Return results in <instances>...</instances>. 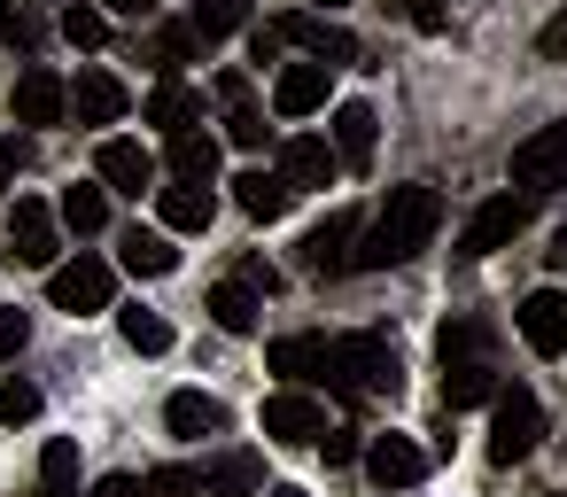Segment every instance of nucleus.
<instances>
[{"label":"nucleus","instance_id":"1","mask_svg":"<svg viewBox=\"0 0 567 497\" xmlns=\"http://www.w3.org/2000/svg\"><path fill=\"white\" fill-rule=\"evenodd\" d=\"M435 226H443V195H435L427 179H412V187H389L381 218H373V226L358 234V249H350V272H389V265L420 257V249L435 241Z\"/></svg>","mask_w":567,"mask_h":497},{"label":"nucleus","instance_id":"2","mask_svg":"<svg viewBox=\"0 0 567 497\" xmlns=\"http://www.w3.org/2000/svg\"><path fill=\"white\" fill-rule=\"evenodd\" d=\"M319 381H334L342 396H396V350L381 334H334L319 358Z\"/></svg>","mask_w":567,"mask_h":497},{"label":"nucleus","instance_id":"3","mask_svg":"<svg viewBox=\"0 0 567 497\" xmlns=\"http://www.w3.org/2000/svg\"><path fill=\"white\" fill-rule=\"evenodd\" d=\"M536 443H544V404H536V389H497V396H489V458H497V466H520Z\"/></svg>","mask_w":567,"mask_h":497},{"label":"nucleus","instance_id":"4","mask_svg":"<svg viewBox=\"0 0 567 497\" xmlns=\"http://www.w3.org/2000/svg\"><path fill=\"white\" fill-rule=\"evenodd\" d=\"M110 296H117V272L102 265V257H71V265H48V303L55 311H71V319H94V311H110Z\"/></svg>","mask_w":567,"mask_h":497},{"label":"nucleus","instance_id":"5","mask_svg":"<svg viewBox=\"0 0 567 497\" xmlns=\"http://www.w3.org/2000/svg\"><path fill=\"white\" fill-rule=\"evenodd\" d=\"M272 32H280L288 48H303L311 63H327V71H334V63H365V48H358V40L334 24V17H311V9H288Z\"/></svg>","mask_w":567,"mask_h":497},{"label":"nucleus","instance_id":"6","mask_svg":"<svg viewBox=\"0 0 567 497\" xmlns=\"http://www.w3.org/2000/svg\"><path fill=\"white\" fill-rule=\"evenodd\" d=\"M9 249H17V265H55L63 257V218L48 210V203H32V195H17V210H9Z\"/></svg>","mask_w":567,"mask_h":497},{"label":"nucleus","instance_id":"7","mask_svg":"<svg viewBox=\"0 0 567 497\" xmlns=\"http://www.w3.org/2000/svg\"><path fill=\"white\" fill-rule=\"evenodd\" d=\"M513 187H528V195L567 187V125H544V133H528L513 148Z\"/></svg>","mask_w":567,"mask_h":497},{"label":"nucleus","instance_id":"8","mask_svg":"<svg viewBox=\"0 0 567 497\" xmlns=\"http://www.w3.org/2000/svg\"><path fill=\"white\" fill-rule=\"evenodd\" d=\"M520 226H528V203H520V195H489V203L466 218V234H458V257H466V265H474V257H497V249H505Z\"/></svg>","mask_w":567,"mask_h":497},{"label":"nucleus","instance_id":"9","mask_svg":"<svg viewBox=\"0 0 567 497\" xmlns=\"http://www.w3.org/2000/svg\"><path fill=\"white\" fill-rule=\"evenodd\" d=\"M9 117H17V125H63V117H71V86H63L48 63H32V71L17 79V94H9Z\"/></svg>","mask_w":567,"mask_h":497},{"label":"nucleus","instance_id":"10","mask_svg":"<svg viewBox=\"0 0 567 497\" xmlns=\"http://www.w3.org/2000/svg\"><path fill=\"white\" fill-rule=\"evenodd\" d=\"M513 327H520V342H528L536 358H559V350H567V296H559V288H536V296H520Z\"/></svg>","mask_w":567,"mask_h":497},{"label":"nucleus","instance_id":"11","mask_svg":"<svg viewBox=\"0 0 567 497\" xmlns=\"http://www.w3.org/2000/svg\"><path fill=\"white\" fill-rule=\"evenodd\" d=\"M365 474H373L381 489H420V482H427V451H420L412 435H373V443H365Z\"/></svg>","mask_w":567,"mask_h":497},{"label":"nucleus","instance_id":"12","mask_svg":"<svg viewBox=\"0 0 567 497\" xmlns=\"http://www.w3.org/2000/svg\"><path fill=\"white\" fill-rule=\"evenodd\" d=\"M156 218H164V234H210L218 195L203 179H172V187H156Z\"/></svg>","mask_w":567,"mask_h":497},{"label":"nucleus","instance_id":"13","mask_svg":"<svg viewBox=\"0 0 567 497\" xmlns=\"http://www.w3.org/2000/svg\"><path fill=\"white\" fill-rule=\"evenodd\" d=\"M350 241H358V210H327L311 234H303V272H350Z\"/></svg>","mask_w":567,"mask_h":497},{"label":"nucleus","instance_id":"14","mask_svg":"<svg viewBox=\"0 0 567 497\" xmlns=\"http://www.w3.org/2000/svg\"><path fill=\"white\" fill-rule=\"evenodd\" d=\"M319 427H327V412H319L303 389H280V396H265V435H272V443L303 451V443H319Z\"/></svg>","mask_w":567,"mask_h":497},{"label":"nucleus","instance_id":"15","mask_svg":"<svg viewBox=\"0 0 567 497\" xmlns=\"http://www.w3.org/2000/svg\"><path fill=\"white\" fill-rule=\"evenodd\" d=\"M373 141H381L373 102H342V110H334V164H342V172H365V164H373Z\"/></svg>","mask_w":567,"mask_h":497},{"label":"nucleus","instance_id":"16","mask_svg":"<svg viewBox=\"0 0 567 497\" xmlns=\"http://www.w3.org/2000/svg\"><path fill=\"white\" fill-rule=\"evenodd\" d=\"M94 172H102V187H110V195H133V203H141V187L156 179V156H148L141 141H102Z\"/></svg>","mask_w":567,"mask_h":497},{"label":"nucleus","instance_id":"17","mask_svg":"<svg viewBox=\"0 0 567 497\" xmlns=\"http://www.w3.org/2000/svg\"><path fill=\"white\" fill-rule=\"evenodd\" d=\"M334 172H342V164H334V141H319V133H296V141L280 148V179H288L296 195H303V187H334Z\"/></svg>","mask_w":567,"mask_h":497},{"label":"nucleus","instance_id":"18","mask_svg":"<svg viewBox=\"0 0 567 497\" xmlns=\"http://www.w3.org/2000/svg\"><path fill=\"white\" fill-rule=\"evenodd\" d=\"M272 110H280V117H311V110H327V63H280V79H272Z\"/></svg>","mask_w":567,"mask_h":497},{"label":"nucleus","instance_id":"19","mask_svg":"<svg viewBox=\"0 0 567 497\" xmlns=\"http://www.w3.org/2000/svg\"><path fill=\"white\" fill-rule=\"evenodd\" d=\"M133 110V94L110 79V71H79V86H71V117L79 125H117Z\"/></svg>","mask_w":567,"mask_h":497},{"label":"nucleus","instance_id":"20","mask_svg":"<svg viewBox=\"0 0 567 497\" xmlns=\"http://www.w3.org/2000/svg\"><path fill=\"white\" fill-rule=\"evenodd\" d=\"M234 203H241V218L272 226V218H280V210L296 203V187H288L280 172H265V164H257V172H241V179H234Z\"/></svg>","mask_w":567,"mask_h":497},{"label":"nucleus","instance_id":"21","mask_svg":"<svg viewBox=\"0 0 567 497\" xmlns=\"http://www.w3.org/2000/svg\"><path fill=\"white\" fill-rule=\"evenodd\" d=\"M117 257H125V272H141V280L179 272V249H172V234H164V226H133V234L117 241Z\"/></svg>","mask_w":567,"mask_h":497},{"label":"nucleus","instance_id":"22","mask_svg":"<svg viewBox=\"0 0 567 497\" xmlns=\"http://www.w3.org/2000/svg\"><path fill=\"white\" fill-rule=\"evenodd\" d=\"M203 311H210V327H218V334H257V311H265V303H257V288H249V280H218Z\"/></svg>","mask_w":567,"mask_h":497},{"label":"nucleus","instance_id":"23","mask_svg":"<svg viewBox=\"0 0 567 497\" xmlns=\"http://www.w3.org/2000/svg\"><path fill=\"white\" fill-rule=\"evenodd\" d=\"M257 489H265V458L257 451H226L203 474V497H257Z\"/></svg>","mask_w":567,"mask_h":497},{"label":"nucleus","instance_id":"24","mask_svg":"<svg viewBox=\"0 0 567 497\" xmlns=\"http://www.w3.org/2000/svg\"><path fill=\"white\" fill-rule=\"evenodd\" d=\"M141 125H164V133H187V125H203V94H195V86H179V79H164V86L148 94V110H141Z\"/></svg>","mask_w":567,"mask_h":497},{"label":"nucleus","instance_id":"25","mask_svg":"<svg viewBox=\"0 0 567 497\" xmlns=\"http://www.w3.org/2000/svg\"><path fill=\"white\" fill-rule=\"evenodd\" d=\"M164 427H172V435H218V427H226V404L203 396V389H179V396L164 404Z\"/></svg>","mask_w":567,"mask_h":497},{"label":"nucleus","instance_id":"26","mask_svg":"<svg viewBox=\"0 0 567 497\" xmlns=\"http://www.w3.org/2000/svg\"><path fill=\"white\" fill-rule=\"evenodd\" d=\"M319 358H327L319 334H280V342L265 350V365H272L280 381H319Z\"/></svg>","mask_w":567,"mask_h":497},{"label":"nucleus","instance_id":"27","mask_svg":"<svg viewBox=\"0 0 567 497\" xmlns=\"http://www.w3.org/2000/svg\"><path fill=\"white\" fill-rule=\"evenodd\" d=\"M489 396H497V373H489V358L443 365V404H451V412H466V404H489Z\"/></svg>","mask_w":567,"mask_h":497},{"label":"nucleus","instance_id":"28","mask_svg":"<svg viewBox=\"0 0 567 497\" xmlns=\"http://www.w3.org/2000/svg\"><path fill=\"white\" fill-rule=\"evenodd\" d=\"M172 179H203V187H210V179H218V141L195 133V125L172 133Z\"/></svg>","mask_w":567,"mask_h":497},{"label":"nucleus","instance_id":"29","mask_svg":"<svg viewBox=\"0 0 567 497\" xmlns=\"http://www.w3.org/2000/svg\"><path fill=\"white\" fill-rule=\"evenodd\" d=\"M55 218H63L71 234H102V226H110V195L79 179V187H63V203H55Z\"/></svg>","mask_w":567,"mask_h":497},{"label":"nucleus","instance_id":"30","mask_svg":"<svg viewBox=\"0 0 567 497\" xmlns=\"http://www.w3.org/2000/svg\"><path fill=\"white\" fill-rule=\"evenodd\" d=\"M117 334H125V350H141V358H164V350H172V319H164V311H141V303L117 311Z\"/></svg>","mask_w":567,"mask_h":497},{"label":"nucleus","instance_id":"31","mask_svg":"<svg viewBox=\"0 0 567 497\" xmlns=\"http://www.w3.org/2000/svg\"><path fill=\"white\" fill-rule=\"evenodd\" d=\"M40 497H79V443L71 435H55L40 451Z\"/></svg>","mask_w":567,"mask_h":497},{"label":"nucleus","instance_id":"32","mask_svg":"<svg viewBox=\"0 0 567 497\" xmlns=\"http://www.w3.org/2000/svg\"><path fill=\"white\" fill-rule=\"evenodd\" d=\"M435 358H443V365L489 358V327H482V319H443V334H435Z\"/></svg>","mask_w":567,"mask_h":497},{"label":"nucleus","instance_id":"33","mask_svg":"<svg viewBox=\"0 0 567 497\" xmlns=\"http://www.w3.org/2000/svg\"><path fill=\"white\" fill-rule=\"evenodd\" d=\"M187 24H195L203 48H210V40H234V32L249 24V0H195V17H187Z\"/></svg>","mask_w":567,"mask_h":497},{"label":"nucleus","instance_id":"34","mask_svg":"<svg viewBox=\"0 0 567 497\" xmlns=\"http://www.w3.org/2000/svg\"><path fill=\"white\" fill-rule=\"evenodd\" d=\"M141 497H203V474L195 466H148L141 474Z\"/></svg>","mask_w":567,"mask_h":497},{"label":"nucleus","instance_id":"35","mask_svg":"<svg viewBox=\"0 0 567 497\" xmlns=\"http://www.w3.org/2000/svg\"><path fill=\"white\" fill-rule=\"evenodd\" d=\"M63 40L71 48H102L110 40V17L94 9V0H79V9H63Z\"/></svg>","mask_w":567,"mask_h":497},{"label":"nucleus","instance_id":"36","mask_svg":"<svg viewBox=\"0 0 567 497\" xmlns=\"http://www.w3.org/2000/svg\"><path fill=\"white\" fill-rule=\"evenodd\" d=\"M0 420H9V427L40 420V389H32L24 373H9V381H0Z\"/></svg>","mask_w":567,"mask_h":497},{"label":"nucleus","instance_id":"37","mask_svg":"<svg viewBox=\"0 0 567 497\" xmlns=\"http://www.w3.org/2000/svg\"><path fill=\"white\" fill-rule=\"evenodd\" d=\"M226 141L234 148H265V110L257 102H226Z\"/></svg>","mask_w":567,"mask_h":497},{"label":"nucleus","instance_id":"38","mask_svg":"<svg viewBox=\"0 0 567 497\" xmlns=\"http://www.w3.org/2000/svg\"><path fill=\"white\" fill-rule=\"evenodd\" d=\"M195 55H203L195 24H172V32H156V63H164V71H179V63H195Z\"/></svg>","mask_w":567,"mask_h":497},{"label":"nucleus","instance_id":"39","mask_svg":"<svg viewBox=\"0 0 567 497\" xmlns=\"http://www.w3.org/2000/svg\"><path fill=\"white\" fill-rule=\"evenodd\" d=\"M24 342H32V319H24V311H0V365H9Z\"/></svg>","mask_w":567,"mask_h":497},{"label":"nucleus","instance_id":"40","mask_svg":"<svg viewBox=\"0 0 567 497\" xmlns=\"http://www.w3.org/2000/svg\"><path fill=\"white\" fill-rule=\"evenodd\" d=\"M319 451H327V466H350L358 458V435L350 427H319Z\"/></svg>","mask_w":567,"mask_h":497},{"label":"nucleus","instance_id":"41","mask_svg":"<svg viewBox=\"0 0 567 497\" xmlns=\"http://www.w3.org/2000/svg\"><path fill=\"white\" fill-rule=\"evenodd\" d=\"M536 55H544V63H567V9H559V17L536 32Z\"/></svg>","mask_w":567,"mask_h":497},{"label":"nucleus","instance_id":"42","mask_svg":"<svg viewBox=\"0 0 567 497\" xmlns=\"http://www.w3.org/2000/svg\"><path fill=\"white\" fill-rule=\"evenodd\" d=\"M17 172H24V141H17V133H0V195L17 187Z\"/></svg>","mask_w":567,"mask_h":497},{"label":"nucleus","instance_id":"43","mask_svg":"<svg viewBox=\"0 0 567 497\" xmlns=\"http://www.w3.org/2000/svg\"><path fill=\"white\" fill-rule=\"evenodd\" d=\"M404 17H412L420 32H443V0H404Z\"/></svg>","mask_w":567,"mask_h":497},{"label":"nucleus","instance_id":"44","mask_svg":"<svg viewBox=\"0 0 567 497\" xmlns=\"http://www.w3.org/2000/svg\"><path fill=\"white\" fill-rule=\"evenodd\" d=\"M86 497H141V482H133V474H102Z\"/></svg>","mask_w":567,"mask_h":497},{"label":"nucleus","instance_id":"45","mask_svg":"<svg viewBox=\"0 0 567 497\" xmlns=\"http://www.w3.org/2000/svg\"><path fill=\"white\" fill-rule=\"evenodd\" d=\"M94 9H102V17H148L156 0H94Z\"/></svg>","mask_w":567,"mask_h":497},{"label":"nucleus","instance_id":"46","mask_svg":"<svg viewBox=\"0 0 567 497\" xmlns=\"http://www.w3.org/2000/svg\"><path fill=\"white\" fill-rule=\"evenodd\" d=\"M218 102H249V71H226L218 79Z\"/></svg>","mask_w":567,"mask_h":497},{"label":"nucleus","instance_id":"47","mask_svg":"<svg viewBox=\"0 0 567 497\" xmlns=\"http://www.w3.org/2000/svg\"><path fill=\"white\" fill-rule=\"evenodd\" d=\"M9 24H17V9H9V0H0V32H9Z\"/></svg>","mask_w":567,"mask_h":497},{"label":"nucleus","instance_id":"48","mask_svg":"<svg viewBox=\"0 0 567 497\" xmlns=\"http://www.w3.org/2000/svg\"><path fill=\"white\" fill-rule=\"evenodd\" d=\"M265 497H303V489H288V482H280V489H265Z\"/></svg>","mask_w":567,"mask_h":497},{"label":"nucleus","instance_id":"49","mask_svg":"<svg viewBox=\"0 0 567 497\" xmlns=\"http://www.w3.org/2000/svg\"><path fill=\"white\" fill-rule=\"evenodd\" d=\"M311 9H342V0H311Z\"/></svg>","mask_w":567,"mask_h":497},{"label":"nucleus","instance_id":"50","mask_svg":"<svg viewBox=\"0 0 567 497\" xmlns=\"http://www.w3.org/2000/svg\"><path fill=\"white\" fill-rule=\"evenodd\" d=\"M559 265H567V241H559Z\"/></svg>","mask_w":567,"mask_h":497}]
</instances>
